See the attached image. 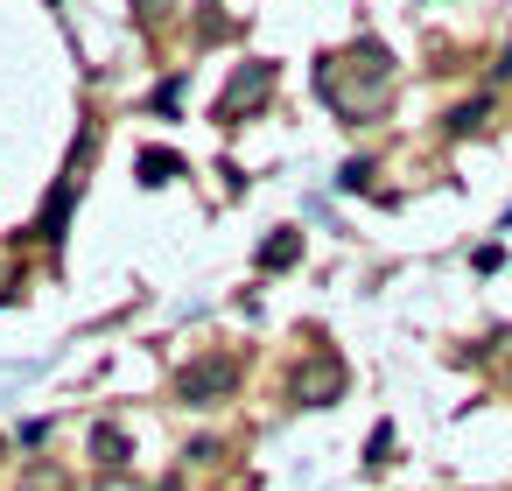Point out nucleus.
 Instances as JSON below:
<instances>
[{"label": "nucleus", "mask_w": 512, "mask_h": 491, "mask_svg": "<svg viewBox=\"0 0 512 491\" xmlns=\"http://www.w3.org/2000/svg\"><path fill=\"white\" fill-rule=\"evenodd\" d=\"M274 78H281V71H274L267 57H246V64L232 71V85L218 92V120H225V127H239V120H253V113H260V106L274 99Z\"/></svg>", "instance_id": "2"}, {"label": "nucleus", "mask_w": 512, "mask_h": 491, "mask_svg": "<svg viewBox=\"0 0 512 491\" xmlns=\"http://www.w3.org/2000/svg\"><path fill=\"white\" fill-rule=\"evenodd\" d=\"M232 386H239V358L232 351H204V358H190L176 372V400L183 407H218Z\"/></svg>", "instance_id": "1"}, {"label": "nucleus", "mask_w": 512, "mask_h": 491, "mask_svg": "<svg viewBox=\"0 0 512 491\" xmlns=\"http://www.w3.org/2000/svg\"><path fill=\"white\" fill-rule=\"evenodd\" d=\"M92 456H99V470H127V463H134L127 428H120V421H99V428H92Z\"/></svg>", "instance_id": "4"}, {"label": "nucleus", "mask_w": 512, "mask_h": 491, "mask_svg": "<svg viewBox=\"0 0 512 491\" xmlns=\"http://www.w3.org/2000/svg\"><path fill=\"white\" fill-rule=\"evenodd\" d=\"M99 491H141V484H127V477H113V484H99Z\"/></svg>", "instance_id": "13"}, {"label": "nucleus", "mask_w": 512, "mask_h": 491, "mask_svg": "<svg viewBox=\"0 0 512 491\" xmlns=\"http://www.w3.org/2000/svg\"><path fill=\"white\" fill-rule=\"evenodd\" d=\"M484 113H491V99H470V106H456V113H449V134H477V127H484Z\"/></svg>", "instance_id": "7"}, {"label": "nucleus", "mask_w": 512, "mask_h": 491, "mask_svg": "<svg viewBox=\"0 0 512 491\" xmlns=\"http://www.w3.org/2000/svg\"><path fill=\"white\" fill-rule=\"evenodd\" d=\"M344 379H351V372H344V358L323 344V351H309V358L288 372V400H295V407H337Z\"/></svg>", "instance_id": "3"}, {"label": "nucleus", "mask_w": 512, "mask_h": 491, "mask_svg": "<svg viewBox=\"0 0 512 491\" xmlns=\"http://www.w3.org/2000/svg\"><path fill=\"white\" fill-rule=\"evenodd\" d=\"M134 169H141V183H148V190H162V183H176V176H183V155H169V148H141V162H134Z\"/></svg>", "instance_id": "6"}, {"label": "nucleus", "mask_w": 512, "mask_h": 491, "mask_svg": "<svg viewBox=\"0 0 512 491\" xmlns=\"http://www.w3.org/2000/svg\"><path fill=\"white\" fill-rule=\"evenodd\" d=\"M29 491H64V484H57L50 470H29Z\"/></svg>", "instance_id": "11"}, {"label": "nucleus", "mask_w": 512, "mask_h": 491, "mask_svg": "<svg viewBox=\"0 0 512 491\" xmlns=\"http://www.w3.org/2000/svg\"><path fill=\"white\" fill-rule=\"evenodd\" d=\"M295 260H302V232L295 225H281L274 239H260V274H288Z\"/></svg>", "instance_id": "5"}, {"label": "nucleus", "mask_w": 512, "mask_h": 491, "mask_svg": "<svg viewBox=\"0 0 512 491\" xmlns=\"http://www.w3.org/2000/svg\"><path fill=\"white\" fill-rule=\"evenodd\" d=\"M134 8H141V22H155V15L169 8V0H134Z\"/></svg>", "instance_id": "12"}, {"label": "nucleus", "mask_w": 512, "mask_h": 491, "mask_svg": "<svg viewBox=\"0 0 512 491\" xmlns=\"http://www.w3.org/2000/svg\"><path fill=\"white\" fill-rule=\"evenodd\" d=\"M176 99H183V78H169V85L155 92V113H176Z\"/></svg>", "instance_id": "10"}, {"label": "nucleus", "mask_w": 512, "mask_h": 491, "mask_svg": "<svg viewBox=\"0 0 512 491\" xmlns=\"http://www.w3.org/2000/svg\"><path fill=\"white\" fill-rule=\"evenodd\" d=\"M470 267H477V274H498V267H505V246H477V260H470Z\"/></svg>", "instance_id": "9"}, {"label": "nucleus", "mask_w": 512, "mask_h": 491, "mask_svg": "<svg viewBox=\"0 0 512 491\" xmlns=\"http://www.w3.org/2000/svg\"><path fill=\"white\" fill-rule=\"evenodd\" d=\"M0 456H8V442H0Z\"/></svg>", "instance_id": "14"}, {"label": "nucleus", "mask_w": 512, "mask_h": 491, "mask_svg": "<svg viewBox=\"0 0 512 491\" xmlns=\"http://www.w3.org/2000/svg\"><path fill=\"white\" fill-rule=\"evenodd\" d=\"M365 463H372V470H379V463H393V428H386V421L365 435Z\"/></svg>", "instance_id": "8"}]
</instances>
